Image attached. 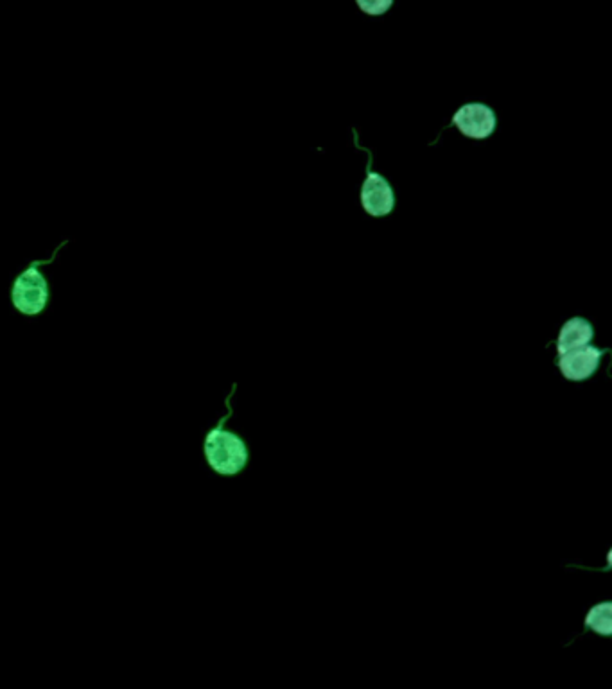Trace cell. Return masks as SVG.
Listing matches in <instances>:
<instances>
[{"label":"cell","mask_w":612,"mask_h":689,"mask_svg":"<svg viewBox=\"0 0 612 689\" xmlns=\"http://www.w3.org/2000/svg\"><path fill=\"white\" fill-rule=\"evenodd\" d=\"M607 350L596 349L586 345L582 349L571 350L560 356L559 368L562 376L569 381H584L595 374L600 367V359Z\"/></svg>","instance_id":"5b68a950"},{"label":"cell","mask_w":612,"mask_h":689,"mask_svg":"<svg viewBox=\"0 0 612 689\" xmlns=\"http://www.w3.org/2000/svg\"><path fill=\"white\" fill-rule=\"evenodd\" d=\"M227 419L228 417H223L218 426L207 433L203 442V453L210 469L216 474L236 476L245 469L248 463V449L243 438L223 428Z\"/></svg>","instance_id":"7a4b0ae2"},{"label":"cell","mask_w":612,"mask_h":689,"mask_svg":"<svg viewBox=\"0 0 612 689\" xmlns=\"http://www.w3.org/2000/svg\"><path fill=\"white\" fill-rule=\"evenodd\" d=\"M612 605L611 602L598 603L587 612L586 627L593 628L600 636L612 634Z\"/></svg>","instance_id":"52a82bcc"},{"label":"cell","mask_w":612,"mask_h":689,"mask_svg":"<svg viewBox=\"0 0 612 689\" xmlns=\"http://www.w3.org/2000/svg\"><path fill=\"white\" fill-rule=\"evenodd\" d=\"M361 205L372 218H385L395 207V194L385 176L370 171L368 160L367 178L361 187Z\"/></svg>","instance_id":"277c9868"},{"label":"cell","mask_w":612,"mask_h":689,"mask_svg":"<svg viewBox=\"0 0 612 689\" xmlns=\"http://www.w3.org/2000/svg\"><path fill=\"white\" fill-rule=\"evenodd\" d=\"M65 245L67 241L58 246L49 259H35L29 262L26 268L13 279L11 289H9V302L17 313L26 318H38L40 314L47 311L51 302V284L42 268L47 264H53L56 255Z\"/></svg>","instance_id":"6da1fadb"},{"label":"cell","mask_w":612,"mask_h":689,"mask_svg":"<svg viewBox=\"0 0 612 689\" xmlns=\"http://www.w3.org/2000/svg\"><path fill=\"white\" fill-rule=\"evenodd\" d=\"M359 6L361 8L365 9L367 11L368 15H383L385 13L386 8H390V2H368V4H365V2H359Z\"/></svg>","instance_id":"ba28073f"},{"label":"cell","mask_w":612,"mask_h":689,"mask_svg":"<svg viewBox=\"0 0 612 689\" xmlns=\"http://www.w3.org/2000/svg\"><path fill=\"white\" fill-rule=\"evenodd\" d=\"M496 124V112L483 103H469L458 108L453 115V126L469 139H487L496 130Z\"/></svg>","instance_id":"3957f363"},{"label":"cell","mask_w":612,"mask_h":689,"mask_svg":"<svg viewBox=\"0 0 612 689\" xmlns=\"http://www.w3.org/2000/svg\"><path fill=\"white\" fill-rule=\"evenodd\" d=\"M595 331L593 325L587 322L586 318H571L568 322L562 325L560 329L559 340H557V352L560 356L568 354L571 350L582 349L589 345V341L593 340Z\"/></svg>","instance_id":"8992f818"}]
</instances>
